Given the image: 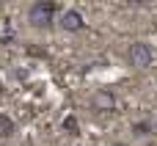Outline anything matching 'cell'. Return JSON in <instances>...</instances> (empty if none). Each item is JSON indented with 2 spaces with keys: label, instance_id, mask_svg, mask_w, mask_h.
Here are the masks:
<instances>
[{
  "label": "cell",
  "instance_id": "cell-1",
  "mask_svg": "<svg viewBox=\"0 0 157 146\" xmlns=\"http://www.w3.org/2000/svg\"><path fill=\"white\" fill-rule=\"evenodd\" d=\"M55 11H58V0H36L28 8V22L39 30H47L55 22Z\"/></svg>",
  "mask_w": 157,
  "mask_h": 146
},
{
  "label": "cell",
  "instance_id": "cell-2",
  "mask_svg": "<svg viewBox=\"0 0 157 146\" xmlns=\"http://www.w3.org/2000/svg\"><path fill=\"white\" fill-rule=\"evenodd\" d=\"M127 61H130L132 69H149L152 61H155L152 44H146V41H132V44L127 47Z\"/></svg>",
  "mask_w": 157,
  "mask_h": 146
},
{
  "label": "cell",
  "instance_id": "cell-3",
  "mask_svg": "<svg viewBox=\"0 0 157 146\" xmlns=\"http://www.w3.org/2000/svg\"><path fill=\"white\" fill-rule=\"evenodd\" d=\"M91 110H97V113H113L116 110V94L110 88H99L91 97Z\"/></svg>",
  "mask_w": 157,
  "mask_h": 146
},
{
  "label": "cell",
  "instance_id": "cell-4",
  "mask_svg": "<svg viewBox=\"0 0 157 146\" xmlns=\"http://www.w3.org/2000/svg\"><path fill=\"white\" fill-rule=\"evenodd\" d=\"M83 14L77 11V8H69V11H63L61 14V28L66 30V33H77V30H83Z\"/></svg>",
  "mask_w": 157,
  "mask_h": 146
},
{
  "label": "cell",
  "instance_id": "cell-5",
  "mask_svg": "<svg viewBox=\"0 0 157 146\" xmlns=\"http://www.w3.org/2000/svg\"><path fill=\"white\" fill-rule=\"evenodd\" d=\"M149 133H155V124H152L149 119H141V121H135V124H132V135L144 138V135H149Z\"/></svg>",
  "mask_w": 157,
  "mask_h": 146
},
{
  "label": "cell",
  "instance_id": "cell-6",
  "mask_svg": "<svg viewBox=\"0 0 157 146\" xmlns=\"http://www.w3.org/2000/svg\"><path fill=\"white\" fill-rule=\"evenodd\" d=\"M14 130H17V124H14L6 113H0V138H11Z\"/></svg>",
  "mask_w": 157,
  "mask_h": 146
},
{
  "label": "cell",
  "instance_id": "cell-7",
  "mask_svg": "<svg viewBox=\"0 0 157 146\" xmlns=\"http://www.w3.org/2000/svg\"><path fill=\"white\" fill-rule=\"evenodd\" d=\"M63 130H66V135H80V124H77V116H66L63 119Z\"/></svg>",
  "mask_w": 157,
  "mask_h": 146
},
{
  "label": "cell",
  "instance_id": "cell-8",
  "mask_svg": "<svg viewBox=\"0 0 157 146\" xmlns=\"http://www.w3.org/2000/svg\"><path fill=\"white\" fill-rule=\"evenodd\" d=\"M124 3H127V6H135V8H138V6H144L146 0H124Z\"/></svg>",
  "mask_w": 157,
  "mask_h": 146
},
{
  "label": "cell",
  "instance_id": "cell-9",
  "mask_svg": "<svg viewBox=\"0 0 157 146\" xmlns=\"http://www.w3.org/2000/svg\"><path fill=\"white\" fill-rule=\"evenodd\" d=\"M0 97H3V80H0Z\"/></svg>",
  "mask_w": 157,
  "mask_h": 146
},
{
  "label": "cell",
  "instance_id": "cell-10",
  "mask_svg": "<svg viewBox=\"0 0 157 146\" xmlns=\"http://www.w3.org/2000/svg\"><path fill=\"white\" fill-rule=\"evenodd\" d=\"M155 133H157V119H155Z\"/></svg>",
  "mask_w": 157,
  "mask_h": 146
},
{
  "label": "cell",
  "instance_id": "cell-11",
  "mask_svg": "<svg viewBox=\"0 0 157 146\" xmlns=\"http://www.w3.org/2000/svg\"><path fill=\"white\" fill-rule=\"evenodd\" d=\"M116 146H121V144H116Z\"/></svg>",
  "mask_w": 157,
  "mask_h": 146
}]
</instances>
